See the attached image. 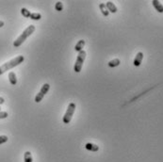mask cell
Instances as JSON below:
<instances>
[{
    "label": "cell",
    "instance_id": "6da1fadb",
    "mask_svg": "<svg viewBox=\"0 0 163 162\" xmlns=\"http://www.w3.org/2000/svg\"><path fill=\"white\" fill-rule=\"evenodd\" d=\"M24 60H25V58H24V56H17L16 58H13L11 60L4 63L3 65L0 66V76H1V74H4L5 72H7V71H9L10 69L14 68V67L18 66L19 64H21Z\"/></svg>",
    "mask_w": 163,
    "mask_h": 162
},
{
    "label": "cell",
    "instance_id": "7a4b0ae2",
    "mask_svg": "<svg viewBox=\"0 0 163 162\" xmlns=\"http://www.w3.org/2000/svg\"><path fill=\"white\" fill-rule=\"evenodd\" d=\"M34 31H35V26L33 25H31L29 26H27L26 29L23 31V33L20 35V36L16 39V40L14 41L13 42V46L14 47H19L20 45H22L23 44V42H25L27 38H29V36L32 33H34Z\"/></svg>",
    "mask_w": 163,
    "mask_h": 162
},
{
    "label": "cell",
    "instance_id": "3957f363",
    "mask_svg": "<svg viewBox=\"0 0 163 162\" xmlns=\"http://www.w3.org/2000/svg\"><path fill=\"white\" fill-rule=\"evenodd\" d=\"M86 55H87L86 51H84V50H82L78 53V56L77 58L74 67V70L75 73H79L82 70V66H83V63H84V60L86 58Z\"/></svg>",
    "mask_w": 163,
    "mask_h": 162
},
{
    "label": "cell",
    "instance_id": "277c9868",
    "mask_svg": "<svg viewBox=\"0 0 163 162\" xmlns=\"http://www.w3.org/2000/svg\"><path fill=\"white\" fill-rule=\"evenodd\" d=\"M75 103H70L69 106H68V108H67L66 112L64 114V116H63V122L64 124H69L72 120V117L75 113Z\"/></svg>",
    "mask_w": 163,
    "mask_h": 162
},
{
    "label": "cell",
    "instance_id": "5b68a950",
    "mask_svg": "<svg viewBox=\"0 0 163 162\" xmlns=\"http://www.w3.org/2000/svg\"><path fill=\"white\" fill-rule=\"evenodd\" d=\"M50 89V85L48 84V83H45V84H43L41 90H40V92L36 95V97H35V102L36 103H40L42 100V98L45 97V94L48 92V90Z\"/></svg>",
    "mask_w": 163,
    "mask_h": 162
},
{
    "label": "cell",
    "instance_id": "8992f818",
    "mask_svg": "<svg viewBox=\"0 0 163 162\" xmlns=\"http://www.w3.org/2000/svg\"><path fill=\"white\" fill-rule=\"evenodd\" d=\"M142 60H143V53H142V52H139L136 55V58H135L133 64L136 66V67H139V66L141 64Z\"/></svg>",
    "mask_w": 163,
    "mask_h": 162
},
{
    "label": "cell",
    "instance_id": "52a82bcc",
    "mask_svg": "<svg viewBox=\"0 0 163 162\" xmlns=\"http://www.w3.org/2000/svg\"><path fill=\"white\" fill-rule=\"evenodd\" d=\"M152 4H153L154 8L156 9V10L157 11V13H163V5L160 1H158V0H153Z\"/></svg>",
    "mask_w": 163,
    "mask_h": 162
},
{
    "label": "cell",
    "instance_id": "ba28073f",
    "mask_svg": "<svg viewBox=\"0 0 163 162\" xmlns=\"http://www.w3.org/2000/svg\"><path fill=\"white\" fill-rule=\"evenodd\" d=\"M106 7H107V9H108V10L109 11V13H117V7L114 5V3L113 2H111V1H108L106 4Z\"/></svg>",
    "mask_w": 163,
    "mask_h": 162
},
{
    "label": "cell",
    "instance_id": "9c48e42d",
    "mask_svg": "<svg viewBox=\"0 0 163 162\" xmlns=\"http://www.w3.org/2000/svg\"><path fill=\"white\" fill-rule=\"evenodd\" d=\"M85 43H86L85 40H80V41H78V42H77V44H75V50L77 51V52L79 53L80 51L83 50V48H84Z\"/></svg>",
    "mask_w": 163,
    "mask_h": 162
},
{
    "label": "cell",
    "instance_id": "30bf717a",
    "mask_svg": "<svg viewBox=\"0 0 163 162\" xmlns=\"http://www.w3.org/2000/svg\"><path fill=\"white\" fill-rule=\"evenodd\" d=\"M99 9H100L102 14L104 15L105 17H108L109 15V11L108 10V9H107L106 7V4H103V3H100L99 4Z\"/></svg>",
    "mask_w": 163,
    "mask_h": 162
},
{
    "label": "cell",
    "instance_id": "8fae6325",
    "mask_svg": "<svg viewBox=\"0 0 163 162\" xmlns=\"http://www.w3.org/2000/svg\"><path fill=\"white\" fill-rule=\"evenodd\" d=\"M85 148L91 152H97L99 150V146H97L96 144H93V143H86Z\"/></svg>",
    "mask_w": 163,
    "mask_h": 162
},
{
    "label": "cell",
    "instance_id": "7c38bea8",
    "mask_svg": "<svg viewBox=\"0 0 163 162\" xmlns=\"http://www.w3.org/2000/svg\"><path fill=\"white\" fill-rule=\"evenodd\" d=\"M9 79L11 85H16L17 84V78H16V74L14 72H10L9 74Z\"/></svg>",
    "mask_w": 163,
    "mask_h": 162
},
{
    "label": "cell",
    "instance_id": "4fadbf2b",
    "mask_svg": "<svg viewBox=\"0 0 163 162\" xmlns=\"http://www.w3.org/2000/svg\"><path fill=\"white\" fill-rule=\"evenodd\" d=\"M121 64V61L119 58H114V60H110L109 63H108V65L109 67H110V68H114V67H117Z\"/></svg>",
    "mask_w": 163,
    "mask_h": 162
},
{
    "label": "cell",
    "instance_id": "5bb4252c",
    "mask_svg": "<svg viewBox=\"0 0 163 162\" xmlns=\"http://www.w3.org/2000/svg\"><path fill=\"white\" fill-rule=\"evenodd\" d=\"M24 160L25 162H33L32 159V155H31V153L29 151H26L25 153V156H24Z\"/></svg>",
    "mask_w": 163,
    "mask_h": 162
},
{
    "label": "cell",
    "instance_id": "9a60e30c",
    "mask_svg": "<svg viewBox=\"0 0 163 162\" xmlns=\"http://www.w3.org/2000/svg\"><path fill=\"white\" fill-rule=\"evenodd\" d=\"M21 13H22V15L24 17H26V18H30V14H31V13L30 11L27 10V9H26V8H22L21 9Z\"/></svg>",
    "mask_w": 163,
    "mask_h": 162
},
{
    "label": "cell",
    "instance_id": "2e32d148",
    "mask_svg": "<svg viewBox=\"0 0 163 162\" xmlns=\"http://www.w3.org/2000/svg\"><path fill=\"white\" fill-rule=\"evenodd\" d=\"M42 18V15L41 13H33L30 14V19H32V20H40V19Z\"/></svg>",
    "mask_w": 163,
    "mask_h": 162
},
{
    "label": "cell",
    "instance_id": "e0dca14e",
    "mask_svg": "<svg viewBox=\"0 0 163 162\" xmlns=\"http://www.w3.org/2000/svg\"><path fill=\"white\" fill-rule=\"evenodd\" d=\"M55 9H56V10H58V11H61L63 10V4H62V2L59 1V2L56 3Z\"/></svg>",
    "mask_w": 163,
    "mask_h": 162
},
{
    "label": "cell",
    "instance_id": "ac0fdd59",
    "mask_svg": "<svg viewBox=\"0 0 163 162\" xmlns=\"http://www.w3.org/2000/svg\"><path fill=\"white\" fill-rule=\"evenodd\" d=\"M8 137L7 136H0V144H3L5 143V142L8 141Z\"/></svg>",
    "mask_w": 163,
    "mask_h": 162
},
{
    "label": "cell",
    "instance_id": "d6986e66",
    "mask_svg": "<svg viewBox=\"0 0 163 162\" xmlns=\"http://www.w3.org/2000/svg\"><path fill=\"white\" fill-rule=\"evenodd\" d=\"M9 116V114L6 111H0V119H6Z\"/></svg>",
    "mask_w": 163,
    "mask_h": 162
},
{
    "label": "cell",
    "instance_id": "ffe728a7",
    "mask_svg": "<svg viewBox=\"0 0 163 162\" xmlns=\"http://www.w3.org/2000/svg\"><path fill=\"white\" fill-rule=\"evenodd\" d=\"M4 102H5V99H4L3 97H0V105L4 104Z\"/></svg>",
    "mask_w": 163,
    "mask_h": 162
},
{
    "label": "cell",
    "instance_id": "44dd1931",
    "mask_svg": "<svg viewBox=\"0 0 163 162\" xmlns=\"http://www.w3.org/2000/svg\"><path fill=\"white\" fill-rule=\"evenodd\" d=\"M4 26V22L3 21H0V27H2Z\"/></svg>",
    "mask_w": 163,
    "mask_h": 162
},
{
    "label": "cell",
    "instance_id": "7402d4cb",
    "mask_svg": "<svg viewBox=\"0 0 163 162\" xmlns=\"http://www.w3.org/2000/svg\"><path fill=\"white\" fill-rule=\"evenodd\" d=\"M0 109H1V108H0Z\"/></svg>",
    "mask_w": 163,
    "mask_h": 162
}]
</instances>
